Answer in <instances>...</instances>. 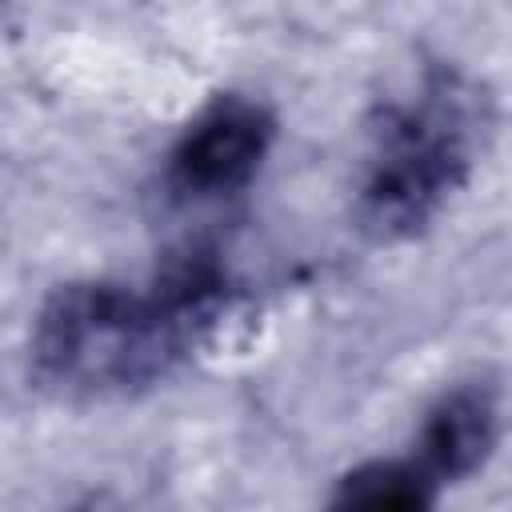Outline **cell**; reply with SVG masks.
I'll list each match as a JSON object with an SVG mask.
<instances>
[{"instance_id": "obj_4", "label": "cell", "mask_w": 512, "mask_h": 512, "mask_svg": "<svg viewBox=\"0 0 512 512\" xmlns=\"http://www.w3.org/2000/svg\"><path fill=\"white\" fill-rule=\"evenodd\" d=\"M500 412V384L492 376H472L444 388L424 412L416 436L420 472L436 488L476 476L500 444Z\"/></svg>"}, {"instance_id": "obj_3", "label": "cell", "mask_w": 512, "mask_h": 512, "mask_svg": "<svg viewBox=\"0 0 512 512\" xmlns=\"http://www.w3.org/2000/svg\"><path fill=\"white\" fill-rule=\"evenodd\" d=\"M276 136V120L260 100L240 92H220L204 104L168 156V180L176 192L212 200L232 196L260 172Z\"/></svg>"}, {"instance_id": "obj_2", "label": "cell", "mask_w": 512, "mask_h": 512, "mask_svg": "<svg viewBox=\"0 0 512 512\" xmlns=\"http://www.w3.org/2000/svg\"><path fill=\"white\" fill-rule=\"evenodd\" d=\"M492 128L484 88L452 68H432L368 120L356 224L376 244L412 240L464 188Z\"/></svg>"}, {"instance_id": "obj_5", "label": "cell", "mask_w": 512, "mask_h": 512, "mask_svg": "<svg viewBox=\"0 0 512 512\" xmlns=\"http://www.w3.org/2000/svg\"><path fill=\"white\" fill-rule=\"evenodd\" d=\"M332 504L372 512H416L436 504V484L420 472L416 460H368L336 480Z\"/></svg>"}, {"instance_id": "obj_1", "label": "cell", "mask_w": 512, "mask_h": 512, "mask_svg": "<svg viewBox=\"0 0 512 512\" xmlns=\"http://www.w3.org/2000/svg\"><path fill=\"white\" fill-rule=\"evenodd\" d=\"M228 296V272L212 252L168 260L148 288L60 284L32 320V376L64 400L144 392L220 324Z\"/></svg>"}]
</instances>
